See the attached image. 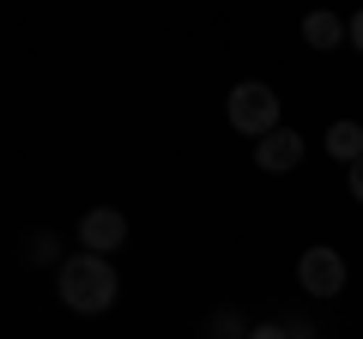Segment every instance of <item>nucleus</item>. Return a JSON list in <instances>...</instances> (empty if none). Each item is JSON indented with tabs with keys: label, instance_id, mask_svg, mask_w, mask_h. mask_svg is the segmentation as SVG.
<instances>
[{
	"label": "nucleus",
	"instance_id": "obj_1",
	"mask_svg": "<svg viewBox=\"0 0 363 339\" xmlns=\"http://www.w3.org/2000/svg\"><path fill=\"white\" fill-rule=\"evenodd\" d=\"M55 291H61V303L73 315H104L109 303H116V291H121V279H116V267L104 261V255H67L61 267H55Z\"/></svg>",
	"mask_w": 363,
	"mask_h": 339
},
{
	"label": "nucleus",
	"instance_id": "obj_2",
	"mask_svg": "<svg viewBox=\"0 0 363 339\" xmlns=\"http://www.w3.org/2000/svg\"><path fill=\"white\" fill-rule=\"evenodd\" d=\"M224 116H230L236 133H248V140H267V133H279L285 121H279V91L272 85H260V79H242V85H230V97H224Z\"/></svg>",
	"mask_w": 363,
	"mask_h": 339
},
{
	"label": "nucleus",
	"instance_id": "obj_3",
	"mask_svg": "<svg viewBox=\"0 0 363 339\" xmlns=\"http://www.w3.org/2000/svg\"><path fill=\"white\" fill-rule=\"evenodd\" d=\"M297 285L309 291V297H339V291H345V255H339V248H327V243L303 248Z\"/></svg>",
	"mask_w": 363,
	"mask_h": 339
},
{
	"label": "nucleus",
	"instance_id": "obj_4",
	"mask_svg": "<svg viewBox=\"0 0 363 339\" xmlns=\"http://www.w3.org/2000/svg\"><path fill=\"white\" fill-rule=\"evenodd\" d=\"M79 243H85V255H116L121 243H128V218H121L116 206H91V212H79Z\"/></svg>",
	"mask_w": 363,
	"mask_h": 339
},
{
	"label": "nucleus",
	"instance_id": "obj_5",
	"mask_svg": "<svg viewBox=\"0 0 363 339\" xmlns=\"http://www.w3.org/2000/svg\"><path fill=\"white\" fill-rule=\"evenodd\" d=\"M255 164L267 170V176H285V170H297V164H303V133H297V128L267 133V140L255 145Z\"/></svg>",
	"mask_w": 363,
	"mask_h": 339
},
{
	"label": "nucleus",
	"instance_id": "obj_6",
	"mask_svg": "<svg viewBox=\"0 0 363 339\" xmlns=\"http://www.w3.org/2000/svg\"><path fill=\"white\" fill-rule=\"evenodd\" d=\"M303 37H309V49H339V43L351 37V25L333 18V13H309L303 18Z\"/></svg>",
	"mask_w": 363,
	"mask_h": 339
},
{
	"label": "nucleus",
	"instance_id": "obj_7",
	"mask_svg": "<svg viewBox=\"0 0 363 339\" xmlns=\"http://www.w3.org/2000/svg\"><path fill=\"white\" fill-rule=\"evenodd\" d=\"M327 157H339L345 170L363 157V128L357 121H333V128H327Z\"/></svg>",
	"mask_w": 363,
	"mask_h": 339
},
{
	"label": "nucleus",
	"instance_id": "obj_8",
	"mask_svg": "<svg viewBox=\"0 0 363 339\" xmlns=\"http://www.w3.org/2000/svg\"><path fill=\"white\" fill-rule=\"evenodd\" d=\"M18 255H25L30 267H49V261H61V243H55V230H30Z\"/></svg>",
	"mask_w": 363,
	"mask_h": 339
},
{
	"label": "nucleus",
	"instance_id": "obj_9",
	"mask_svg": "<svg viewBox=\"0 0 363 339\" xmlns=\"http://www.w3.org/2000/svg\"><path fill=\"white\" fill-rule=\"evenodd\" d=\"M248 339H291V327H279V321H267V327H248Z\"/></svg>",
	"mask_w": 363,
	"mask_h": 339
},
{
	"label": "nucleus",
	"instance_id": "obj_10",
	"mask_svg": "<svg viewBox=\"0 0 363 339\" xmlns=\"http://www.w3.org/2000/svg\"><path fill=\"white\" fill-rule=\"evenodd\" d=\"M345 182H351V200H363V157H357V164L345 170Z\"/></svg>",
	"mask_w": 363,
	"mask_h": 339
},
{
	"label": "nucleus",
	"instance_id": "obj_11",
	"mask_svg": "<svg viewBox=\"0 0 363 339\" xmlns=\"http://www.w3.org/2000/svg\"><path fill=\"white\" fill-rule=\"evenodd\" d=\"M351 49H363V13L351 18Z\"/></svg>",
	"mask_w": 363,
	"mask_h": 339
}]
</instances>
